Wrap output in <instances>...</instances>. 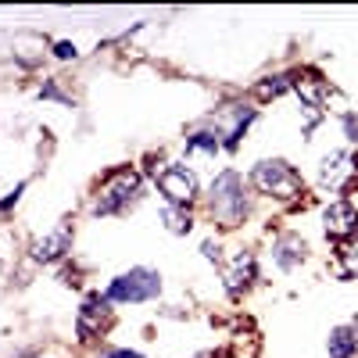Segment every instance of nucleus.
Segmentation results:
<instances>
[{
	"label": "nucleus",
	"instance_id": "f257e3e1",
	"mask_svg": "<svg viewBox=\"0 0 358 358\" xmlns=\"http://www.w3.org/2000/svg\"><path fill=\"white\" fill-rule=\"evenodd\" d=\"M248 215V194H244V179L241 172H219L212 183V219L222 226H236Z\"/></svg>",
	"mask_w": 358,
	"mask_h": 358
},
{
	"label": "nucleus",
	"instance_id": "f03ea898",
	"mask_svg": "<svg viewBox=\"0 0 358 358\" xmlns=\"http://www.w3.org/2000/svg\"><path fill=\"white\" fill-rule=\"evenodd\" d=\"M162 294V276L155 268H129V273L115 276L111 287L104 290V297L111 305H143V301H155Z\"/></svg>",
	"mask_w": 358,
	"mask_h": 358
},
{
	"label": "nucleus",
	"instance_id": "7ed1b4c3",
	"mask_svg": "<svg viewBox=\"0 0 358 358\" xmlns=\"http://www.w3.org/2000/svg\"><path fill=\"white\" fill-rule=\"evenodd\" d=\"M140 197V176L133 169H118L104 179V187L97 190L94 212L97 215H118L122 208H129Z\"/></svg>",
	"mask_w": 358,
	"mask_h": 358
},
{
	"label": "nucleus",
	"instance_id": "20e7f679",
	"mask_svg": "<svg viewBox=\"0 0 358 358\" xmlns=\"http://www.w3.org/2000/svg\"><path fill=\"white\" fill-rule=\"evenodd\" d=\"M251 183L262 194H268V197H297V194H301V176H297L283 158L258 162L255 172H251Z\"/></svg>",
	"mask_w": 358,
	"mask_h": 358
},
{
	"label": "nucleus",
	"instance_id": "39448f33",
	"mask_svg": "<svg viewBox=\"0 0 358 358\" xmlns=\"http://www.w3.org/2000/svg\"><path fill=\"white\" fill-rule=\"evenodd\" d=\"M158 190H162V197H165V204H190L194 197H197V176H194V169H187V165H165L162 172H158Z\"/></svg>",
	"mask_w": 358,
	"mask_h": 358
},
{
	"label": "nucleus",
	"instance_id": "423d86ee",
	"mask_svg": "<svg viewBox=\"0 0 358 358\" xmlns=\"http://www.w3.org/2000/svg\"><path fill=\"white\" fill-rule=\"evenodd\" d=\"M111 301L108 297H101V294H90L86 301H83V308H79V322H76V330H79V337L83 341H94V337H101V326L108 322V308Z\"/></svg>",
	"mask_w": 358,
	"mask_h": 358
},
{
	"label": "nucleus",
	"instance_id": "0eeeda50",
	"mask_svg": "<svg viewBox=\"0 0 358 358\" xmlns=\"http://www.w3.org/2000/svg\"><path fill=\"white\" fill-rule=\"evenodd\" d=\"M351 176H355V158L348 151H334V155H326L322 165H319V179H322V187H334V190H344L351 183Z\"/></svg>",
	"mask_w": 358,
	"mask_h": 358
},
{
	"label": "nucleus",
	"instance_id": "6e6552de",
	"mask_svg": "<svg viewBox=\"0 0 358 358\" xmlns=\"http://www.w3.org/2000/svg\"><path fill=\"white\" fill-rule=\"evenodd\" d=\"M222 280H226V290H229L233 297L244 294V290L255 283V255H251V251H236V255L229 258V265H226Z\"/></svg>",
	"mask_w": 358,
	"mask_h": 358
},
{
	"label": "nucleus",
	"instance_id": "1a4fd4ad",
	"mask_svg": "<svg viewBox=\"0 0 358 358\" xmlns=\"http://www.w3.org/2000/svg\"><path fill=\"white\" fill-rule=\"evenodd\" d=\"M322 226H326L330 236H351L358 229V208L348 204V201H334L322 212Z\"/></svg>",
	"mask_w": 358,
	"mask_h": 358
},
{
	"label": "nucleus",
	"instance_id": "9d476101",
	"mask_svg": "<svg viewBox=\"0 0 358 358\" xmlns=\"http://www.w3.org/2000/svg\"><path fill=\"white\" fill-rule=\"evenodd\" d=\"M69 251H72V233L65 226L47 233V236H40V241L33 244V258L36 262H57V258H65Z\"/></svg>",
	"mask_w": 358,
	"mask_h": 358
},
{
	"label": "nucleus",
	"instance_id": "9b49d317",
	"mask_svg": "<svg viewBox=\"0 0 358 358\" xmlns=\"http://www.w3.org/2000/svg\"><path fill=\"white\" fill-rule=\"evenodd\" d=\"M273 262L283 268V273H290V268H297L305 262V241L301 236H294V233H287V236H280V241L273 244Z\"/></svg>",
	"mask_w": 358,
	"mask_h": 358
},
{
	"label": "nucleus",
	"instance_id": "f8f14e48",
	"mask_svg": "<svg viewBox=\"0 0 358 358\" xmlns=\"http://www.w3.org/2000/svg\"><path fill=\"white\" fill-rule=\"evenodd\" d=\"M222 151V133L215 129H197L194 136H187V158H215Z\"/></svg>",
	"mask_w": 358,
	"mask_h": 358
},
{
	"label": "nucleus",
	"instance_id": "ddd939ff",
	"mask_svg": "<svg viewBox=\"0 0 358 358\" xmlns=\"http://www.w3.org/2000/svg\"><path fill=\"white\" fill-rule=\"evenodd\" d=\"M326 348H330V358H355L358 355V330L355 326H337Z\"/></svg>",
	"mask_w": 358,
	"mask_h": 358
},
{
	"label": "nucleus",
	"instance_id": "4468645a",
	"mask_svg": "<svg viewBox=\"0 0 358 358\" xmlns=\"http://www.w3.org/2000/svg\"><path fill=\"white\" fill-rule=\"evenodd\" d=\"M162 222H165V229L176 233V236H183V233L194 229V219H190V212H187L183 204H162Z\"/></svg>",
	"mask_w": 358,
	"mask_h": 358
},
{
	"label": "nucleus",
	"instance_id": "2eb2a0df",
	"mask_svg": "<svg viewBox=\"0 0 358 358\" xmlns=\"http://www.w3.org/2000/svg\"><path fill=\"white\" fill-rule=\"evenodd\" d=\"M294 90H297V94H301L305 108H322V101H326V86H322L319 79H312V76H301V79H294Z\"/></svg>",
	"mask_w": 358,
	"mask_h": 358
},
{
	"label": "nucleus",
	"instance_id": "dca6fc26",
	"mask_svg": "<svg viewBox=\"0 0 358 358\" xmlns=\"http://www.w3.org/2000/svg\"><path fill=\"white\" fill-rule=\"evenodd\" d=\"M287 86H294V83H290L287 76H276V79H265V83H258L255 94H258V101H268V97H280Z\"/></svg>",
	"mask_w": 358,
	"mask_h": 358
},
{
	"label": "nucleus",
	"instance_id": "f3484780",
	"mask_svg": "<svg viewBox=\"0 0 358 358\" xmlns=\"http://www.w3.org/2000/svg\"><path fill=\"white\" fill-rule=\"evenodd\" d=\"M344 262H348V276H358V241L344 251Z\"/></svg>",
	"mask_w": 358,
	"mask_h": 358
},
{
	"label": "nucleus",
	"instance_id": "a211bd4d",
	"mask_svg": "<svg viewBox=\"0 0 358 358\" xmlns=\"http://www.w3.org/2000/svg\"><path fill=\"white\" fill-rule=\"evenodd\" d=\"M201 255H204L208 262H219V258H222V248H219L215 241H204V244H201Z\"/></svg>",
	"mask_w": 358,
	"mask_h": 358
},
{
	"label": "nucleus",
	"instance_id": "6ab92c4d",
	"mask_svg": "<svg viewBox=\"0 0 358 358\" xmlns=\"http://www.w3.org/2000/svg\"><path fill=\"white\" fill-rule=\"evenodd\" d=\"M22 190H25V183H18V187H15V190H11V194L4 197V201H0V212H11V204H18Z\"/></svg>",
	"mask_w": 358,
	"mask_h": 358
},
{
	"label": "nucleus",
	"instance_id": "aec40b11",
	"mask_svg": "<svg viewBox=\"0 0 358 358\" xmlns=\"http://www.w3.org/2000/svg\"><path fill=\"white\" fill-rule=\"evenodd\" d=\"M54 54H57V57H62V62H69V57H76L79 50H76V43H69V40H62V43H57V47H54Z\"/></svg>",
	"mask_w": 358,
	"mask_h": 358
},
{
	"label": "nucleus",
	"instance_id": "412c9836",
	"mask_svg": "<svg viewBox=\"0 0 358 358\" xmlns=\"http://www.w3.org/2000/svg\"><path fill=\"white\" fill-rule=\"evenodd\" d=\"M101 358H143L140 351H129V348H111V351H104Z\"/></svg>",
	"mask_w": 358,
	"mask_h": 358
},
{
	"label": "nucleus",
	"instance_id": "4be33fe9",
	"mask_svg": "<svg viewBox=\"0 0 358 358\" xmlns=\"http://www.w3.org/2000/svg\"><path fill=\"white\" fill-rule=\"evenodd\" d=\"M344 129H348V140L358 143V122H355V115H344Z\"/></svg>",
	"mask_w": 358,
	"mask_h": 358
}]
</instances>
